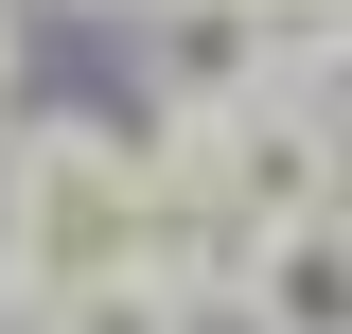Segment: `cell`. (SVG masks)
I'll use <instances>...</instances> for the list:
<instances>
[{
    "instance_id": "cell-1",
    "label": "cell",
    "mask_w": 352,
    "mask_h": 334,
    "mask_svg": "<svg viewBox=\"0 0 352 334\" xmlns=\"http://www.w3.org/2000/svg\"><path fill=\"white\" fill-rule=\"evenodd\" d=\"M124 264H141V141L88 124V106L18 124V141H0V299L36 317V299L124 282Z\"/></svg>"
},
{
    "instance_id": "cell-3",
    "label": "cell",
    "mask_w": 352,
    "mask_h": 334,
    "mask_svg": "<svg viewBox=\"0 0 352 334\" xmlns=\"http://www.w3.org/2000/svg\"><path fill=\"white\" fill-rule=\"evenodd\" d=\"M229 317L247 334H352V229L335 211H282V229L229 264Z\"/></svg>"
},
{
    "instance_id": "cell-4",
    "label": "cell",
    "mask_w": 352,
    "mask_h": 334,
    "mask_svg": "<svg viewBox=\"0 0 352 334\" xmlns=\"http://www.w3.org/2000/svg\"><path fill=\"white\" fill-rule=\"evenodd\" d=\"M36 334H194V317H176V299L124 264V282H71V299H36Z\"/></svg>"
},
{
    "instance_id": "cell-2",
    "label": "cell",
    "mask_w": 352,
    "mask_h": 334,
    "mask_svg": "<svg viewBox=\"0 0 352 334\" xmlns=\"http://www.w3.org/2000/svg\"><path fill=\"white\" fill-rule=\"evenodd\" d=\"M124 36L159 53V124H212V106L264 88V18H247V0H141Z\"/></svg>"
},
{
    "instance_id": "cell-6",
    "label": "cell",
    "mask_w": 352,
    "mask_h": 334,
    "mask_svg": "<svg viewBox=\"0 0 352 334\" xmlns=\"http://www.w3.org/2000/svg\"><path fill=\"white\" fill-rule=\"evenodd\" d=\"M0 334H36V317H18V299H0Z\"/></svg>"
},
{
    "instance_id": "cell-5",
    "label": "cell",
    "mask_w": 352,
    "mask_h": 334,
    "mask_svg": "<svg viewBox=\"0 0 352 334\" xmlns=\"http://www.w3.org/2000/svg\"><path fill=\"white\" fill-rule=\"evenodd\" d=\"M71 18H141V0H71Z\"/></svg>"
}]
</instances>
